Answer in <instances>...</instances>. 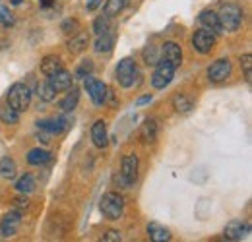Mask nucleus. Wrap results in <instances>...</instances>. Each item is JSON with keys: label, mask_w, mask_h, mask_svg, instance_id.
I'll return each instance as SVG.
<instances>
[{"label": "nucleus", "mask_w": 252, "mask_h": 242, "mask_svg": "<svg viewBox=\"0 0 252 242\" xmlns=\"http://www.w3.org/2000/svg\"><path fill=\"white\" fill-rule=\"evenodd\" d=\"M218 20L223 31H237L243 22V10L237 4H223L218 14Z\"/></svg>", "instance_id": "1"}, {"label": "nucleus", "mask_w": 252, "mask_h": 242, "mask_svg": "<svg viewBox=\"0 0 252 242\" xmlns=\"http://www.w3.org/2000/svg\"><path fill=\"white\" fill-rule=\"evenodd\" d=\"M101 212L107 219L111 221H117L123 217V212H125V200L121 194L117 192H107L103 198H101V204H99Z\"/></svg>", "instance_id": "2"}, {"label": "nucleus", "mask_w": 252, "mask_h": 242, "mask_svg": "<svg viewBox=\"0 0 252 242\" xmlns=\"http://www.w3.org/2000/svg\"><path fill=\"white\" fill-rule=\"evenodd\" d=\"M30 103H32V91L26 84H14L10 88V91H8V107L22 113V111H28Z\"/></svg>", "instance_id": "3"}, {"label": "nucleus", "mask_w": 252, "mask_h": 242, "mask_svg": "<svg viewBox=\"0 0 252 242\" xmlns=\"http://www.w3.org/2000/svg\"><path fill=\"white\" fill-rule=\"evenodd\" d=\"M173 76H175V68H173L169 62L159 60L158 64H156V72L152 74V86H154L156 90H163V88H167V86L171 84Z\"/></svg>", "instance_id": "4"}, {"label": "nucleus", "mask_w": 252, "mask_h": 242, "mask_svg": "<svg viewBox=\"0 0 252 242\" xmlns=\"http://www.w3.org/2000/svg\"><path fill=\"white\" fill-rule=\"evenodd\" d=\"M192 45L200 55H208L216 45V33L208 30H198L192 35Z\"/></svg>", "instance_id": "5"}, {"label": "nucleus", "mask_w": 252, "mask_h": 242, "mask_svg": "<svg viewBox=\"0 0 252 242\" xmlns=\"http://www.w3.org/2000/svg\"><path fill=\"white\" fill-rule=\"evenodd\" d=\"M134 76H136V62H134V59H123L117 66V82L123 88H130L134 84Z\"/></svg>", "instance_id": "6"}, {"label": "nucleus", "mask_w": 252, "mask_h": 242, "mask_svg": "<svg viewBox=\"0 0 252 242\" xmlns=\"http://www.w3.org/2000/svg\"><path fill=\"white\" fill-rule=\"evenodd\" d=\"M121 179L125 188L132 186L138 179V157L136 155H126L123 159V167H121Z\"/></svg>", "instance_id": "7"}, {"label": "nucleus", "mask_w": 252, "mask_h": 242, "mask_svg": "<svg viewBox=\"0 0 252 242\" xmlns=\"http://www.w3.org/2000/svg\"><path fill=\"white\" fill-rule=\"evenodd\" d=\"M84 86H86V90H88V93H90V97H92V101H94L95 105H103L105 103V99H107V86L103 82L88 76Z\"/></svg>", "instance_id": "8"}, {"label": "nucleus", "mask_w": 252, "mask_h": 242, "mask_svg": "<svg viewBox=\"0 0 252 242\" xmlns=\"http://www.w3.org/2000/svg\"><path fill=\"white\" fill-rule=\"evenodd\" d=\"M161 60L169 62L173 68H179L181 62H183V53H181V47L175 43V41H167L163 47H161Z\"/></svg>", "instance_id": "9"}, {"label": "nucleus", "mask_w": 252, "mask_h": 242, "mask_svg": "<svg viewBox=\"0 0 252 242\" xmlns=\"http://www.w3.org/2000/svg\"><path fill=\"white\" fill-rule=\"evenodd\" d=\"M229 74H231V62L227 59H220L208 68V78L212 82H223L229 78Z\"/></svg>", "instance_id": "10"}, {"label": "nucleus", "mask_w": 252, "mask_h": 242, "mask_svg": "<svg viewBox=\"0 0 252 242\" xmlns=\"http://www.w3.org/2000/svg\"><path fill=\"white\" fill-rule=\"evenodd\" d=\"M20 221H22V213L20 212H12L6 213L0 221V233L4 237H12L18 233V227H20Z\"/></svg>", "instance_id": "11"}, {"label": "nucleus", "mask_w": 252, "mask_h": 242, "mask_svg": "<svg viewBox=\"0 0 252 242\" xmlns=\"http://www.w3.org/2000/svg\"><path fill=\"white\" fill-rule=\"evenodd\" d=\"M249 227L243 223V221H229L223 235H225V241L227 242H239L245 235H247Z\"/></svg>", "instance_id": "12"}, {"label": "nucleus", "mask_w": 252, "mask_h": 242, "mask_svg": "<svg viewBox=\"0 0 252 242\" xmlns=\"http://www.w3.org/2000/svg\"><path fill=\"white\" fill-rule=\"evenodd\" d=\"M72 74L70 72H66V70H59V72H55L53 76H49V84L53 86V90L55 91H66L72 88Z\"/></svg>", "instance_id": "13"}, {"label": "nucleus", "mask_w": 252, "mask_h": 242, "mask_svg": "<svg viewBox=\"0 0 252 242\" xmlns=\"http://www.w3.org/2000/svg\"><path fill=\"white\" fill-rule=\"evenodd\" d=\"M88 43H90V37H88V33H84V31H78V33H74V35H72V39L68 41V51H70L72 55H80L82 51H86Z\"/></svg>", "instance_id": "14"}, {"label": "nucleus", "mask_w": 252, "mask_h": 242, "mask_svg": "<svg viewBox=\"0 0 252 242\" xmlns=\"http://www.w3.org/2000/svg\"><path fill=\"white\" fill-rule=\"evenodd\" d=\"M200 24L208 31H212V33H221L223 31L220 26V20H218V14L212 12V10H204L200 14Z\"/></svg>", "instance_id": "15"}, {"label": "nucleus", "mask_w": 252, "mask_h": 242, "mask_svg": "<svg viewBox=\"0 0 252 242\" xmlns=\"http://www.w3.org/2000/svg\"><path fill=\"white\" fill-rule=\"evenodd\" d=\"M148 235L152 242H169L171 241V233L167 227L159 225V223H150L148 225Z\"/></svg>", "instance_id": "16"}, {"label": "nucleus", "mask_w": 252, "mask_h": 242, "mask_svg": "<svg viewBox=\"0 0 252 242\" xmlns=\"http://www.w3.org/2000/svg\"><path fill=\"white\" fill-rule=\"evenodd\" d=\"M37 126L49 134H61L64 128L68 126V121L66 119H47V121H39Z\"/></svg>", "instance_id": "17"}, {"label": "nucleus", "mask_w": 252, "mask_h": 242, "mask_svg": "<svg viewBox=\"0 0 252 242\" xmlns=\"http://www.w3.org/2000/svg\"><path fill=\"white\" fill-rule=\"evenodd\" d=\"M92 140L97 148H105L107 146V126L103 121H95L92 126Z\"/></svg>", "instance_id": "18"}, {"label": "nucleus", "mask_w": 252, "mask_h": 242, "mask_svg": "<svg viewBox=\"0 0 252 242\" xmlns=\"http://www.w3.org/2000/svg\"><path fill=\"white\" fill-rule=\"evenodd\" d=\"M59 70H63V60H61V57L51 55V57H45V59H43V62H41V72H43L45 76H53V74L59 72Z\"/></svg>", "instance_id": "19"}, {"label": "nucleus", "mask_w": 252, "mask_h": 242, "mask_svg": "<svg viewBox=\"0 0 252 242\" xmlns=\"http://www.w3.org/2000/svg\"><path fill=\"white\" fill-rule=\"evenodd\" d=\"M51 159H53V155L47 151V150H41V148L32 150V151L28 153V163H30V165H45V163H49Z\"/></svg>", "instance_id": "20"}, {"label": "nucleus", "mask_w": 252, "mask_h": 242, "mask_svg": "<svg viewBox=\"0 0 252 242\" xmlns=\"http://www.w3.org/2000/svg\"><path fill=\"white\" fill-rule=\"evenodd\" d=\"M0 177L10 181L16 177V161L10 159V157H2L0 159Z\"/></svg>", "instance_id": "21"}, {"label": "nucleus", "mask_w": 252, "mask_h": 242, "mask_svg": "<svg viewBox=\"0 0 252 242\" xmlns=\"http://www.w3.org/2000/svg\"><path fill=\"white\" fill-rule=\"evenodd\" d=\"M115 45V37L113 33H105V35H97V41H95V51L97 53H109Z\"/></svg>", "instance_id": "22"}, {"label": "nucleus", "mask_w": 252, "mask_h": 242, "mask_svg": "<svg viewBox=\"0 0 252 242\" xmlns=\"http://www.w3.org/2000/svg\"><path fill=\"white\" fill-rule=\"evenodd\" d=\"M156 138H158V121L150 119L142 126V140L144 142H154Z\"/></svg>", "instance_id": "23"}, {"label": "nucleus", "mask_w": 252, "mask_h": 242, "mask_svg": "<svg viewBox=\"0 0 252 242\" xmlns=\"http://www.w3.org/2000/svg\"><path fill=\"white\" fill-rule=\"evenodd\" d=\"M78 101H80V91L72 90L64 97L63 101H61V109H63L64 113H70V111H74V109L78 107Z\"/></svg>", "instance_id": "24"}, {"label": "nucleus", "mask_w": 252, "mask_h": 242, "mask_svg": "<svg viewBox=\"0 0 252 242\" xmlns=\"http://www.w3.org/2000/svg\"><path fill=\"white\" fill-rule=\"evenodd\" d=\"M37 95H39V99H41V101L51 103V101L57 97V91L53 90V86H51L49 82H43V84H39V86H37Z\"/></svg>", "instance_id": "25"}, {"label": "nucleus", "mask_w": 252, "mask_h": 242, "mask_svg": "<svg viewBox=\"0 0 252 242\" xmlns=\"http://www.w3.org/2000/svg\"><path fill=\"white\" fill-rule=\"evenodd\" d=\"M35 186H37V182L33 179V175H24L20 181L16 182V188H18L20 194H30L35 190Z\"/></svg>", "instance_id": "26"}, {"label": "nucleus", "mask_w": 252, "mask_h": 242, "mask_svg": "<svg viewBox=\"0 0 252 242\" xmlns=\"http://www.w3.org/2000/svg\"><path fill=\"white\" fill-rule=\"evenodd\" d=\"M173 107H175L177 113H189L190 109H192V101H190L187 95L177 93V95L173 97Z\"/></svg>", "instance_id": "27"}, {"label": "nucleus", "mask_w": 252, "mask_h": 242, "mask_svg": "<svg viewBox=\"0 0 252 242\" xmlns=\"http://www.w3.org/2000/svg\"><path fill=\"white\" fill-rule=\"evenodd\" d=\"M125 6H126V0H107V4H105V16L107 18L119 16Z\"/></svg>", "instance_id": "28"}, {"label": "nucleus", "mask_w": 252, "mask_h": 242, "mask_svg": "<svg viewBox=\"0 0 252 242\" xmlns=\"http://www.w3.org/2000/svg\"><path fill=\"white\" fill-rule=\"evenodd\" d=\"M18 119H20V113H18V111H14V109L8 107V105L0 107V121L4 122V124H16Z\"/></svg>", "instance_id": "29"}, {"label": "nucleus", "mask_w": 252, "mask_h": 242, "mask_svg": "<svg viewBox=\"0 0 252 242\" xmlns=\"http://www.w3.org/2000/svg\"><path fill=\"white\" fill-rule=\"evenodd\" d=\"M144 60H146V64L156 66V64L161 60V51H159L156 45H148V47L144 49Z\"/></svg>", "instance_id": "30"}, {"label": "nucleus", "mask_w": 252, "mask_h": 242, "mask_svg": "<svg viewBox=\"0 0 252 242\" xmlns=\"http://www.w3.org/2000/svg\"><path fill=\"white\" fill-rule=\"evenodd\" d=\"M94 31L97 35H105V33H111V22L107 16H101L94 22Z\"/></svg>", "instance_id": "31"}, {"label": "nucleus", "mask_w": 252, "mask_h": 242, "mask_svg": "<svg viewBox=\"0 0 252 242\" xmlns=\"http://www.w3.org/2000/svg\"><path fill=\"white\" fill-rule=\"evenodd\" d=\"M92 72H94V62L90 60V59H88V60H82L78 64V68H76V74H78L80 78H88Z\"/></svg>", "instance_id": "32"}, {"label": "nucleus", "mask_w": 252, "mask_h": 242, "mask_svg": "<svg viewBox=\"0 0 252 242\" xmlns=\"http://www.w3.org/2000/svg\"><path fill=\"white\" fill-rule=\"evenodd\" d=\"M241 68L245 70V78H247V82H251L252 80V57L251 55L241 57Z\"/></svg>", "instance_id": "33"}, {"label": "nucleus", "mask_w": 252, "mask_h": 242, "mask_svg": "<svg viewBox=\"0 0 252 242\" xmlns=\"http://www.w3.org/2000/svg\"><path fill=\"white\" fill-rule=\"evenodd\" d=\"M0 24L6 26V28L14 24V16H12V12L8 8H0Z\"/></svg>", "instance_id": "34"}, {"label": "nucleus", "mask_w": 252, "mask_h": 242, "mask_svg": "<svg viewBox=\"0 0 252 242\" xmlns=\"http://www.w3.org/2000/svg\"><path fill=\"white\" fill-rule=\"evenodd\" d=\"M121 233L119 231H115V229H111V231H107L103 237H101V241L99 242H121Z\"/></svg>", "instance_id": "35"}, {"label": "nucleus", "mask_w": 252, "mask_h": 242, "mask_svg": "<svg viewBox=\"0 0 252 242\" xmlns=\"http://www.w3.org/2000/svg\"><path fill=\"white\" fill-rule=\"evenodd\" d=\"M78 30H80V24H78L76 20H66V22L63 24V31L64 33H68V35H70V33H72V35L78 33Z\"/></svg>", "instance_id": "36"}, {"label": "nucleus", "mask_w": 252, "mask_h": 242, "mask_svg": "<svg viewBox=\"0 0 252 242\" xmlns=\"http://www.w3.org/2000/svg\"><path fill=\"white\" fill-rule=\"evenodd\" d=\"M99 4H101V0H86V6H88V10H95Z\"/></svg>", "instance_id": "37"}, {"label": "nucleus", "mask_w": 252, "mask_h": 242, "mask_svg": "<svg viewBox=\"0 0 252 242\" xmlns=\"http://www.w3.org/2000/svg\"><path fill=\"white\" fill-rule=\"evenodd\" d=\"M16 202V206L18 208H28L30 204H28V198H18V200H14Z\"/></svg>", "instance_id": "38"}, {"label": "nucleus", "mask_w": 252, "mask_h": 242, "mask_svg": "<svg viewBox=\"0 0 252 242\" xmlns=\"http://www.w3.org/2000/svg\"><path fill=\"white\" fill-rule=\"evenodd\" d=\"M150 101H152V95H144V97L138 99V105H144V103H150Z\"/></svg>", "instance_id": "39"}, {"label": "nucleus", "mask_w": 252, "mask_h": 242, "mask_svg": "<svg viewBox=\"0 0 252 242\" xmlns=\"http://www.w3.org/2000/svg\"><path fill=\"white\" fill-rule=\"evenodd\" d=\"M41 2V6H51L53 4V0H39Z\"/></svg>", "instance_id": "40"}, {"label": "nucleus", "mask_w": 252, "mask_h": 242, "mask_svg": "<svg viewBox=\"0 0 252 242\" xmlns=\"http://www.w3.org/2000/svg\"><path fill=\"white\" fill-rule=\"evenodd\" d=\"M10 2H12V4H20L22 0H10Z\"/></svg>", "instance_id": "41"}, {"label": "nucleus", "mask_w": 252, "mask_h": 242, "mask_svg": "<svg viewBox=\"0 0 252 242\" xmlns=\"http://www.w3.org/2000/svg\"><path fill=\"white\" fill-rule=\"evenodd\" d=\"M214 242H227V241H223V239H220V241H214Z\"/></svg>", "instance_id": "42"}]
</instances>
